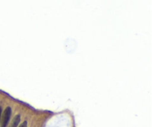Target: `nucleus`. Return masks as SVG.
I'll return each instance as SVG.
<instances>
[{"mask_svg": "<svg viewBox=\"0 0 152 127\" xmlns=\"http://www.w3.org/2000/svg\"><path fill=\"white\" fill-rule=\"evenodd\" d=\"M1 112H2V109L0 106V121H1Z\"/></svg>", "mask_w": 152, "mask_h": 127, "instance_id": "20e7f679", "label": "nucleus"}, {"mask_svg": "<svg viewBox=\"0 0 152 127\" xmlns=\"http://www.w3.org/2000/svg\"><path fill=\"white\" fill-rule=\"evenodd\" d=\"M27 125H28V123H27V121H24L23 123H22V124H21L19 127H27Z\"/></svg>", "mask_w": 152, "mask_h": 127, "instance_id": "7ed1b4c3", "label": "nucleus"}, {"mask_svg": "<svg viewBox=\"0 0 152 127\" xmlns=\"http://www.w3.org/2000/svg\"><path fill=\"white\" fill-rule=\"evenodd\" d=\"M11 108L10 107H7L4 109V112H3L2 117H1V127H7L8 125L9 120H10V116H11Z\"/></svg>", "mask_w": 152, "mask_h": 127, "instance_id": "f257e3e1", "label": "nucleus"}, {"mask_svg": "<svg viewBox=\"0 0 152 127\" xmlns=\"http://www.w3.org/2000/svg\"><path fill=\"white\" fill-rule=\"evenodd\" d=\"M20 115H17L13 117V120H12L11 123L10 124L9 127H17L18 125H19V122H20Z\"/></svg>", "mask_w": 152, "mask_h": 127, "instance_id": "f03ea898", "label": "nucleus"}]
</instances>
